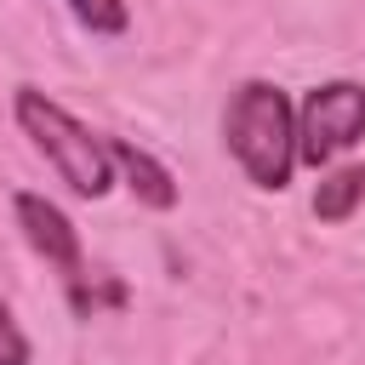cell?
<instances>
[{"instance_id":"6da1fadb","label":"cell","mask_w":365,"mask_h":365,"mask_svg":"<svg viewBox=\"0 0 365 365\" xmlns=\"http://www.w3.org/2000/svg\"><path fill=\"white\" fill-rule=\"evenodd\" d=\"M222 148L262 194L291 188L297 177V103L274 80H245L222 108Z\"/></svg>"},{"instance_id":"7a4b0ae2","label":"cell","mask_w":365,"mask_h":365,"mask_svg":"<svg viewBox=\"0 0 365 365\" xmlns=\"http://www.w3.org/2000/svg\"><path fill=\"white\" fill-rule=\"evenodd\" d=\"M11 114H17L23 137H29V143L51 160V171L68 182V194H80V200H103V194L114 188V160H108V143H103L86 120H74L57 97H46L40 86H17Z\"/></svg>"},{"instance_id":"3957f363","label":"cell","mask_w":365,"mask_h":365,"mask_svg":"<svg viewBox=\"0 0 365 365\" xmlns=\"http://www.w3.org/2000/svg\"><path fill=\"white\" fill-rule=\"evenodd\" d=\"M365 137V86L359 80H319L297 103V165L325 171Z\"/></svg>"},{"instance_id":"277c9868","label":"cell","mask_w":365,"mask_h":365,"mask_svg":"<svg viewBox=\"0 0 365 365\" xmlns=\"http://www.w3.org/2000/svg\"><path fill=\"white\" fill-rule=\"evenodd\" d=\"M11 211H17V228H23V240L34 245V257H46V262L63 274V285L86 279L80 228L68 222V211H63L57 200H46V194H34V188H17V194H11Z\"/></svg>"},{"instance_id":"5b68a950","label":"cell","mask_w":365,"mask_h":365,"mask_svg":"<svg viewBox=\"0 0 365 365\" xmlns=\"http://www.w3.org/2000/svg\"><path fill=\"white\" fill-rule=\"evenodd\" d=\"M103 143H108L114 177L131 188L137 205H148V211H171V205H177V177H171L165 160H154V154H148L143 143H131V137H103Z\"/></svg>"},{"instance_id":"8992f818","label":"cell","mask_w":365,"mask_h":365,"mask_svg":"<svg viewBox=\"0 0 365 365\" xmlns=\"http://www.w3.org/2000/svg\"><path fill=\"white\" fill-rule=\"evenodd\" d=\"M365 200V165H325L319 188H314V217L319 222H348Z\"/></svg>"},{"instance_id":"52a82bcc","label":"cell","mask_w":365,"mask_h":365,"mask_svg":"<svg viewBox=\"0 0 365 365\" xmlns=\"http://www.w3.org/2000/svg\"><path fill=\"white\" fill-rule=\"evenodd\" d=\"M68 11H74V23H80V29H91V34H103V40H114V34H125V29H131L125 0H68Z\"/></svg>"},{"instance_id":"ba28073f","label":"cell","mask_w":365,"mask_h":365,"mask_svg":"<svg viewBox=\"0 0 365 365\" xmlns=\"http://www.w3.org/2000/svg\"><path fill=\"white\" fill-rule=\"evenodd\" d=\"M0 365H29V336H23V325L11 319L6 297H0Z\"/></svg>"}]
</instances>
